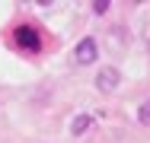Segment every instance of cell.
<instances>
[{
    "mask_svg": "<svg viewBox=\"0 0 150 143\" xmlns=\"http://www.w3.org/2000/svg\"><path fill=\"white\" fill-rule=\"evenodd\" d=\"M90 124H93V114H77V121L70 124V134H77V137H80V134H83Z\"/></svg>",
    "mask_w": 150,
    "mask_h": 143,
    "instance_id": "277c9868",
    "label": "cell"
},
{
    "mask_svg": "<svg viewBox=\"0 0 150 143\" xmlns=\"http://www.w3.org/2000/svg\"><path fill=\"white\" fill-rule=\"evenodd\" d=\"M13 38H16V45H19L23 51H29V54H35V51L42 48V38H38V32L32 26H16Z\"/></svg>",
    "mask_w": 150,
    "mask_h": 143,
    "instance_id": "7a4b0ae2",
    "label": "cell"
},
{
    "mask_svg": "<svg viewBox=\"0 0 150 143\" xmlns=\"http://www.w3.org/2000/svg\"><path fill=\"white\" fill-rule=\"evenodd\" d=\"M137 114H141V121H144V124L150 121V99L144 102V105H141V111H137Z\"/></svg>",
    "mask_w": 150,
    "mask_h": 143,
    "instance_id": "5b68a950",
    "label": "cell"
},
{
    "mask_svg": "<svg viewBox=\"0 0 150 143\" xmlns=\"http://www.w3.org/2000/svg\"><path fill=\"white\" fill-rule=\"evenodd\" d=\"M96 57H99V45H96V38H80L77 48H74V64L86 67V64H96Z\"/></svg>",
    "mask_w": 150,
    "mask_h": 143,
    "instance_id": "6da1fadb",
    "label": "cell"
},
{
    "mask_svg": "<svg viewBox=\"0 0 150 143\" xmlns=\"http://www.w3.org/2000/svg\"><path fill=\"white\" fill-rule=\"evenodd\" d=\"M105 10H109L105 0H96V3H93V13H105Z\"/></svg>",
    "mask_w": 150,
    "mask_h": 143,
    "instance_id": "8992f818",
    "label": "cell"
},
{
    "mask_svg": "<svg viewBox=\"0 0 150 143\" xmlns=\"http://www.w3.org/2000/svg\"><path fill=\"white\" fill-rule=\"evenodd\" d=\"M121 83V73L115 67H99V73H96V86L102 89V92H115Z\"/></svg>",
    "mask_w": 150,
    "mask_h": 143,
    "instance_id": "3957f363",
    "label": "cell"
}]
</instances>
